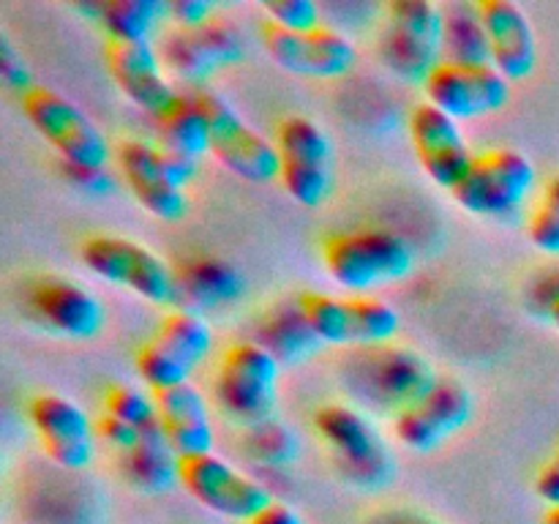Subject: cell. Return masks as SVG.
<instances>
[{"mask_svg": "<svg viewBox=\"0 0 559 524\" xmlns=\"http://www.w3.org/2000/svg\"><path fill=\"white\" fill-rule=\"evenodd\" d=\"M80 260L102 282L123 287L153 306H178L175 267L164 257L123 235H91L80 243Z\"/></svg>", "mask_w": 559, "mask_h": 524, "instance_id": "cell-6", "label": "cell"}, {"mask_svg": "<svg viewBox=\"0 0 559 524\" xmlns=\"http://www.w3.org/2000/svg\"><path fill=\"white\" fill-rule=\"evenodd\" d=\"M546 320H549V322H551V325H555V327H557V331H559V300H557V303H555V306H551V309H549V311H546Z\"/></svg>", "mask_w": 559, "mask_h": 524, "instance_id": "cell-45", "label": "cell"}, {"mask_svg": "<svg viewBox=\"0 0 559 524\" xmlns=\"http://www.w3.org/2000/svg\"><path fill=\"white\" fill-rule=\"evenodd\" d=\"M134 366L140 380L145 382V388L151 393L169 391V388H178L191 382V369L186 360H180L173 349H167L164 344H158L156 338H147L134 355Z\"/></svg>", "mask_w": 559, "mask_h": 524, "instance_id": "cell-33", "label": "cell"}, {"mask_svg": "<svg viewBox=\"0 0 559 524\" xmlns=\"http://www.w3.org/2000/svg\"><path fill=\"white\" fill-rule=\"evenodd\" d=\"M298 306L325 347H353L349 298H336V295L328 293H304L298 295Z\"/></svg>", "mask_w": 559, "mask_h": 524, "instance_id": "cell-32", "label": "cell"}, {"mask_svg": "<svg viewBox=\"0 0 559 524\" xmlns=\"http://www.w3.org/2000/svg\"><path fill=\"white\" fill-rule=\"evenodd\" d=\"M260 38L265 52L278 69L309 80H338L358 63V49L331 25H320L309 33H293L273 22H262Z\"/></svg>", "mask_w": 559, "mask_h": 524, "instance_id": "cell-12", "label": "cell"}, {"mask_svg": "<svg viewBox=\"0 0 559 524\" xmlns=\"http://www.w3.org/2000/svg\"><path fill=\"white\" fill-rule=\"evenodd\" d=\"M211 123V156L246 183L265 186L278 180V151L271 140L246 123L243 115L216 93H197Z\"/></svg>", "mask_w": 559, "mask_h": 524, "instance_id": "cell-10", "label": "cell"}, {"mask_svg": "<svg viewBox=\"0 0 559 524\" xmlns=\"http://www.w3.org/2000/svg\"><path fill=\"white\" fill-rule=\"evenodd\" d=\"M535 495L549 508H559V448L535 475Z\"/></svg>", "mask_w": 559, "mask_h": 524, "instance_id": "cell-41", "label": "cell"}, {"mask_svg": "<svg viewBox=\"0 0 559 524\" xmlns=\"http://www.w3.org/2000/svg\"><path fill=\"white\" fill-rule=\"evenodd\" d=\"M104 413L112 415V418L126 420L134 429H151L158 424V409H156V396L145 388H136L131 382H115L104 391Z\"/></svg>", "mask_w": 559, "mask_h": 524, "instance_id": "cell-34", "label": "cell"}, {"mask_svg": "<svg viewBox=\"0 0 559 524\" xmlns=\"http://www.w3.org/2000/svg\"><path fill=\"white\" fill-rule=\"evenodd\" d=\"M218 5L211 3V0H175L169 3V16L175 20V27H183V31H191V27H202L207 22L216 20Z\"/></svg>", "mask_w": 559, "mask_h": 524, "instance_id": "cell-39", "label": "cell"}, {"mask_svg": "<svg viewBox=\"0 0 559 524\" xmlns=\"http://www.w3.org/2000/svg\"><path fill=\"white\" fill-rule=\"evenodd\" d=\"M96 434L102 437V440H107L115 451L123 453V451H129L136 440H140L142 431L134 429L131 424H126V420H118V418H112V415L102 413L96 420Z\"/></svg>", "mask_w": 559, "mask_h": 524, "instance_id": "cell-40", "label": "cell"}, {"mask_svg": "<svg viewBox=\"0 0 559 524\" xmlns=\"http://www.w3.org/2000/svg\"><path fill=\"white\" fill-rule=\"evenodd\" d=\"M153 396H156L158 426L180 458L213 453L216 429H213L207 398L202 396L200 388L186 382V385L158 391Z\"/></svg>", "mask_w": 559, "mask_h": 524, "instance_id": "cell-22", "label": "cell"}, {"mask_svg": "<svg viewBox=\"0 0 559 524\" xmlns=\"http://www.w3.org/2000/svg\"><path fill=\"white\" fill-rule=\"evenodd\" d=\"M27 420L49 462L69 473L91 467L98 434L80 404L60 393H38L27 404Z\"/></svg>", "mask_w": 559, "mask_h": 524, "instance_id": "cell-15", "label": "cell"}, {"mask_svg": "<svg viewBox=\"0 0 559 524\" xmlns=\"http://www.w3.org/2000/svg\"><path fill=\"white\" fill-rule=\"evenodd\" d=\"M153 123L158 131V145L164 151L194 158V162L211 153V123H207V115L197 96L180 93L178 102L167 112L158 115Z\"/></svg>", "mask_w": 559, "mask_h": 524, "instance_id": "cell-27", "label": "cell"}, {"mask_svg": "<svg viewBox=\"0 0 559 524\" xmlns=\"http://www.w3.org/2000/svg\"><path fill=\"white\" fill-rule=\"evenodd\" d=\"M535 164L516 147H491L475 153L473 167L467 169L456 189L453 202L467 213L495 222H513L522 216L524 205L535 191Z\"/></svg>", "mask_w": 559, "mask_h": 524, "instance_id": "cell-4", "label": "cell"}, {"mask_svg": "<svg viewBox=\"0 0 559 524\" xmlns=\"http://www.w3.org/2000/svg\"><path fill=\"white\" fill-rule=\"evenodd\" d=\"M104 63L118 91L134 104L136 109L151 115L153 120L167 112L180 93L164 74V63L158 49L151 41H112L104 44Z\"/></svg>", "mask_w": 559, "mask_h": 524, "instance_id": "cell-18", "label": "cell"}, {"mask_svg": "<svg viewBox=\"0 0 559 524\" xmlns=\"http://www.w3.org/2000/svg\"><path fill=\"white\" fill-rule=\"evenodd\" d=\"M262 11L267 22L293 33H309L322 25V11L314 0H273Z\"/></svg>", "mask_w": 559, "mask_h": 524, "instance_id": "cell-36", "label": "cell"}, {"mask_svg": "<svg viewBox=\"0 0 559 524\" xmlns=\"http://www.w3.org/2000/svg\"><path fill=\"white\" fill-rule=\"evenodd\" d=\"M557 300H559V271H549L544 278H538V282L533 284V289H530V303H533V309H538L540 314L546 317V311H549Z\"/></svg>", "mask_w": 559, "mask_h": 524, "instance_id": "cell-42", "label": "cell"}, {"mask_svg": "<svg viewBox=\"0 0 559 524\" xmlns=\"http://www.w3.org/2000/svg\"><path fill=\"white\" fill-rule=\"evenodd\" d=\"M158 344H164L167 349H173L180 360L191 366V369H200L207 360V355L213 353V331L207 325V320L197 311L189 309H167V314L158 320L153 336Z\"/></svg>", "mask_w": 559, "mask_h": 524, "instance_id": "cell-29", "label": "cell"}, {"mask_svg": "<svg viewBox=\"0 0 559 524\" xmlns=\"http://www.w3.org/2000/svg\"><path fill=\"white\" fill-rule=\"evenodd\" d=\"M22 98V112L66 167L104 169L115 158L107 134L91 115L52 87L33 85Z\"/></svg>", "mask_w": 559, "mask_h": 524, "instance_id": "cell-8", "label": "cell"}, {"mask_svg": "<svg viewBox=\"0 0 559 524\" xmlns=\"http://www.w3.org/2000/svg\"><path fill=\"white\" fill-rule=\"evenodd\" d=\"M325 273L349 295L404 282L415 271V249L404 235L391 229H344L322 240Z\"/></svg>", "mask_w": 559, "mask_h": 524, "instance_id": "cell-2", "label": "cell"}, {"mask_svg": "<svg viewBox=\"0 0 559 524\" xmlns=\"http://www.w3.org/2000/svg\"><path fill=\"white\" fill-rule=\"evenodd\" d=\"M254 342L265 347L282 366H300L320 355L325 344L300 311L298 298L276 303L257 320Z\"/></svg>", "mask_w": 559, "mask_h": 524, "instance_id": "cell-25", "label": "cell"}, {"mask_svg": "<svg viewBox=\"0 0 559 524\" xmlns=\"http://www.w3.org/2000/svg\"><path fill=\"white\" fill-rule=\"evenodd\" d=\"M118 469L126 484L142 495H167L180 486V456L158 424L142 429L140 440L118 453Z\"/></svg>", "mask_w": 559, "mask_h": 524, "instance_id": "cell-24", "label": "cell"}, {"mask_svg": "<svg viewBox=\"0 0 559 524\" xmlns=\"http://www.w3.org/2000/svg\"><path fill=\"white\" fill-rule=\"evenodd\" d=\"M527 238L540 254L559 257V175L540 189L527 216Z\"/></svg>", "mask_w": 559, "mask_h": 524, "instance_id": "cell-35", "label": "cell"}, {"mask_svg": "<svg viewBox=\"0 0 559 524\" xmlns=\"http://www.w3.org/2000/svg\"><path fill=\"white\" fill-rule=\"evenodd\" d=\"M473 393L453 377H440L437 385L391 418L393 437L413 453H431L473 420Z\"/></svg>", "mask_w": 559, "mask_h": 524, "instance_id": "cell-13", "label": "cell"}, {"mask_svg": "<svg viewBox=\"0 0 559 524\" xmlns=\"http://www.w3.org/2000/svg\"><path fill=\"white\" fill-rule=\"evenodd\" d=\"M238 448L249 462L260 464L265 469L293 467L300 456L298 434L278 418L240 429Z\"/></svg>", "mask_w": 559, "mask_h": 524, "instance_id": "cell-30", "label": "cell"}, {"mask_svg": "<svg viewBox=\"0 0 559 524\" xmlns=\"http://www.w3.org/2000/svg\"><path fill=\"white\" fill-rule=\"evenodd\" d=\"M76 11L98 22L112 41H151L162 20L169 16V3L162 0H107V3L76 5Z\"/></svg>", "mask_w": 559, "mask_h": 524, "instance_id": "cell-26", "label": "cell"}, {"mask_svg": "<svg viewBox=\"0 0 559 524\" xmlns=\"http://www.w3.org/2000/svg\"><path fill=\"white\" fill-rule=\"evenodd\" d=\"M282 369L284 366L254 338L227 347L213 377L218 409L240 429L276 418Z\"/></svg>", "mask_w": 559, "mask_h": 524, "instance_id": "cell-5", "label": "cell"}, {"mask_svg": "<svg viewBox=\"0 0 559 524\" xmlns=\"http://www.w3.org/2000/svg\"><path fill=\"white\" fill-rule=\"evenodd\" d=\"M31 309L49 331L85 342L102 333L104 303L82 284L63 276H41L31 287Z\"/></svg>", "mask_w": 559, "mask_h": 524, "instance_id": "cell-21", "label": "cell"}, {"mask_svg": "<svg viewBox=\"0 0 559 524\" xmlns=\"http://www.w3.org/2000/svg\"><path fill=\"white\" fill-rule=\"evenodd\" d=\"M440 374L420 353L399 344L353 347L344 358L342 382L366 415H396L424 398Z\"/></svg>", "mask_w": 559, "mask_h": 524, "instance_id": "cell-1", "label": "cell"}, {"mask_svg": "<svg viewBox=\"0 0 559 524\" xmlns=\"http://www.w3.org/2000/svg\"><path fill=\"white\" fill-rule=\"evenodd\" d=\"M475 5L489 36L491 66L508 82L530 80L538 66V38L527 11L513 0H478Z\"/></svg>", "mask_w": 559, "mask_h": 524, "instance_id": "cell-20", "label": "cell"}, {"mask_svg": "<svg viewBox=\"0 0 559 524\" xmlns=\"http://www.w3.org/2000/svg\"><path fill=\"white\" fill-rule=\"evenodd\" d=\"M420 91L426 102L459 123L500 112L511 102V82L491 63L473 66L442 60Z\"/></svg>", "mask_w": 559, "mask_h": 524, "instance_id": "cell-14", "label": "cell"}, {"mask_svg": "<svg viewBox=\"0 0 559 524\" xmlns=\"http://www.w3.org/2000/svg\"><path fill=\"white\" fill-rule=\"evenodd\" d=\"M380 60L396 80L424 85L442 63V5L429 0H393L385 5Z\"/></svg>", "mask_w": 559, "mask_h": 524, "instance_id": "cell-7", "label": "cell"}, {"mask_svg": "<svg viewBox=\"0 0 559 524\" xmlns=\"http://www.w3.org/2000/svg\"><path fill=\"white\" fill-rule=\"evenodd\" d=\"M63 175L76 191L87 196H109L115 191V178L109 175V169H96V167H66Z\"/></svg>", "mask_w": 559, "mask_h": 524, "instance_id": "cell-38", "label": "cell"}, {"mask_svg": "<svg viewBox=\"0 0 559 524\" xmlns=\"http://www.w3.org/2000/svg\"><path fill=\"white\" fill-rule=\"evenodd\" d=\"M249 524H306V522L293 505H287V502H271V505H267L260 516L251 519Z\"/></svg>", "mask_w": 559, "mask_h": 524, "instance_id": "cell-43", "label": "cell"}, {"mask_svg": "<svg viewBox=\"0 0 559 524\" xmlns=\"http://www.w3.org/2000/svg\"><path fill=\"white\" fill-rule=\"evenodd\" d=\"M540 524H559V508H549V511L544 513V522Z\"/></svg>", "mask_w": 559, "mask_h": 524, "instance_id": "cell-46", "label": "cell"}, {"mask_svg": "<svg viewBox=\"0 0 559 524\" xmlns=\"http://www.w3.org/2000/svg\"><path fill=\"white\" fill-rule=\"evenodd\" d=\"M0 80H3V85L9 87V91L20 93V96H25L33 87L31 69H27L25 60L16 55V49L11 47V41L3 33H0Z\"/></svg>", "mask_w": 559, "mask_h": 524, "instance_id": "cell-37", "label": "cell"}, {"mask_svg": "<svg viewBox=\"0 0 559 524\" xmlns=\"http://www.w3.org/2000/svg\"><path fill=\"white\" fill-rule=\"evenodd\" d=\"M311 426L331 451L333 467L360 491H380L396 478V458L374 420L353 404H322Z\"/></svg>", "mask_w": 559, "mask_h": 524, "instance_id": "cell-3", "label": "cell"}, {"mask_svg": "<svg viewBox=\"0 0 559 524\" xmlns=\"http://www.w3.org/2000/svg\"><path fill=\"white\" fill-rule=\"evenodd\" d=\"M175 287L178 306L205 317V311L233 306L246 295V276L227 260L218 257H186L175 262Z\"/></svg>", "mask_w": 559, "mask_h": 524, "instance_id": "cell-23", "label": "cell"}, {"mask_svg": "<svg viewBox=\"0 0 559 524\" xmlns=\"http://www.w3.org/2000/svg\"><path fill=\"white\" fill-rule=\"evenodd\" d=\"M180 486L200 502L202 508L216 516L246 522L260 516L271 502H276L251 475L240 473L238 467L222 458L218 453H202V456L180 458Z\"/></svg>", "mask_w": 559, "mask_h": 524, "instance_id": "cell-11", "label": "cell"}, {"mask_svg": "<svg viewBox=\"0 0 559 524\" xmlns=\"http://www.w3.org/2000/svg\"><path fill=\"white\" fill-rule=\"evenodd\" d=\"M369 524H440V522H431V519L420 516V513L391 511V513H382V516H377L374 522Z\"/></svg>", "mask_w": 559, "mask_h": 524, "instance_id": "cell-44", "label": "cell"}, {"mask_svg": "<svg viewBox=\"0 0 559 524\" xmlns=\"http://www.w3.org/2000/svg\"><path fill=\"white\" fill-rule=\"evenodd\" d=\"M115 164L134 200L162 222H180L189 211L186 191L178 189L164 167L162 147L147 140H120L115 145Z\"/></svg>", "mask_w": 559, "mask_h": 524, "instance_id": "cell-19", "label": "cell"}, {"mask_svg": "<svg viewBox=\"0 0 559 524\" xmlns=\"http://www.w3.org/2000/svg\"><path fill=\"white\" fill-rule=\"evenodd\" d=\"M158 55L178 80L200 85L218 71L238 66L246 58V41L233 22L213 20L191 31L173 27L164 36Z\"/></svg>", "mask_w": 559, "mask_h": 524, "instance_id": "cell-16", "label": "cell"}, {"mask_svg": "<svg viewBox=\"0 0 559 524\" xmlns=\"http://www.w3.org/2000/svg\"><path fill=\"white\" fill-rule=\"evenodd\" d=\"M273 145L278 151V183L289 200L304 207L325 205L333 194V142L320 126L304 115H289L276 126Z\"/></svg>", "mask_w": 559, "mask_h": 524, "instance_id": "cell-9", "label": "cell"}, {"mask_svg": "<svg viewBox=\"0 0 559 524\" xmlns=\"http://www.w3.org/2000/svg\"><path fill=\"white\" fill-rule=\"evenodd\" d=\"M402 327V317L385 300L374 295H349V331L353 347H377L391 344Z\"/></svg>", "mask_w": 559, "mask_h": 524, "instance_id": "cell-31", "label": "cell"}, {"mask_svg": "<svg viewBox=\"0 0 559 524\" xmlns=\"http://www.w3.org/2000/svg\"><path fill=\"white\" fill-rule=\"evenodd\" d=\"M407 131L424 172L429 175L440 189H456V183L467 175V169L473 167L475 158L467 140H464L459 120H453L451 115L437 109L435 104L420 102L415 104L413 112H409Z\"/></svg>", "mask_w": 559, "mask_h": 524, "instance_id": "cell-17", "label": "cell"}, {"mask_svg": "<svg viewBox=\"0 0 559 524\" xmlns=\"http://www.w3.org/2000/svg\"><path fill=\"white\" fill-rule=\"evenodd\" d=\"M442 60L491 63L489 36L475 3H451L442 9Z\"/></svg>", "mask_w": 559, "mask_h": 524, "instance_id": "cell-28", "label": "cell"}]
</instances>
